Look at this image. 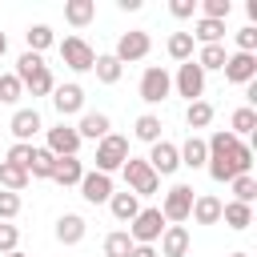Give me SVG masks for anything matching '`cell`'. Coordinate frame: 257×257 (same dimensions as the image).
Segmentation results:
<instances>
[{
	"instance_id": "1",
	"label": "cell",
	"mask_w": 257,
	"mask_h": 257,
	"mask_svg": "<svg viewBox=\"0 0 257 257\" xmlns=\"http://www.w3.org/2000/svg\"><path fill=\"white\" fill-rule=\"evenodd\" d=\"M205 149H209L205 169H209L213 181H233V177H241V173L253 169V149H249L245 141H237L229 128H217V133L205 141Z\"/></svg>"
},
{
	"instance_id": "2",
	"label": "cell",
	"mask_w": 257,
	"mask_h": 257,
	"mask_svg": "<svg viewBox=\"0 0 257 257\" xmlns=\"http://www.w3.org/2000/svg\"><path fill=\"white\" fill-rule=\"evenodd\" d=\"M16 80H20V88H28L32 96H52V88H56L44 56H36V52H24V56L16 60Z\"/></svg>"
},
{
	"instance_id": "3",
	"label": "cell",
	"mask_w": 257,
	"mask_h": 257,
	"mask_svg": "<svg viewBox=\"0 0 257 257\" xmlns=\"http://www.w3.org/2000/svg\"><path fill=\"white\" fill-rule=\"evenodd\" d=\"M120 173H124V185H128V193H137V197H153L157 189H161V177L149 169V161H141V157H128L124 165H120Z\"/></svg>"
},
{
	"instance_id": "4",
	"label": "cell",
	"mask_w": 257,
	"mask_h": 257,
	"mask_svg": "<svg viewBox=\"0 0 257 257\" xmlns=\"http://www.w3.org/2000/svg\"><path fill=\"white\" fill-rule=\"evenodd\" d=\"M124 161H128V137L108 133L104 141H96V173H108L112 177Z\"/></svg>"
},
{
	"instance_id": "5",
	"label": "cell",
	"mask_w": 257,
	"mask_h": 257,
	"mask_svg": "<svg viewBox=\"0 0 257 257\" xmlns=\"http://www.w3.org/2000/svg\"><path fill=\"white\" fill-rule=\"evenodd\" d=\"M165 217H161V209H141L133 221H128V237H133V245H153V241H161V233H165Z\"/></svg>"
},
{
	"instance_id": "6",
	"label": "cell",
	"mask_w": 257,
	"mask_h": 257,
	"mask_svg": "<svg viewBox=\"0 0 257 257\" xmlns=\"http://www.w3.org/2000/svg\"><path fill=\"white\" fill-rule=\"evenodd\" d=\"M169 92H173V76H169L161 64H149V68L141 72V100H145V104H161Z\"/></svg>"
},
{
	"instance_id": "7",
	"label": "cell",
	"mask_w": 257,
	"mask_h": 257,
	"mask_svg": "<svg viewBox=\"0 0 257 257\" xmlns=\"http://www.w3.org/2000/svg\"><path fill=\"white\" fill-rule=\"evenodd\" d=\"M189 209H193V185H173V189L165 193V201H161V217H165L169 225L189 221Z\"/></svg>"
},
{
	"instance_id": "8",
	"label": "cell",
	"mask_w": 257,
	"mask_h": 257,
	"mask_svg": "<svg viewBox=\"0 0 257 257\" xmlns=\"http://www.w3.org/2000/svg\"><path fill=\"white\" fill-rule=\"evenodd\" d=\"M60 60H64L72 72H88L92 60H96V52H92V44H88L84 36H64V40H60Z\"/></svg>"
},
{
	"instance_id": "9",
	"label": "cell",
	"mask_w": 257,
	"mask_h": 257,
	"mask_svg": "<svg viewBox=\"0 0 257 257\" xmlns=\"http://www.w3.org/2000/svg\"><path fill=\"white\" fill-rule=\"evenodd\" d=\"M149 48H153V40H149V32H141V28H133V32H124L120 40H116V60L120 64H133V60H145L149 56Z\"/></svg>"
},
{
	"instance_id": "10",
	"label": "cell",
	"mask_w": 257,
	"mask_h": 257,
	"mask_svg": "<svg viewBox=\"0 0 257 257\" xmlns=\"http://www.w3.org/2000/svg\"><path fill=\"white\" fill-rule=\"evenodd\" d=\"M173 88H177L181 96H189V104H193V100H201V92H205V72L197 68V60H185V64L177 68Z\"/></svg>"
},
{
	"instance_id": "11",
	"label": "cell",
	"mask_w": 257,
	"mask_h": 257,
	"mask_svg": "<svg viewBox=\"0 0 257 257\" xmlns=\"http://www.w3.org/2000/svg\"><path fill=\"white\" fill-rule=\"evenodd\" d=\"M80 197H84L88 205H104V201L112 197V177H108V173H96V169H84V177H80Z\"/></svg>"
},
{
	"instance_id": "12",
	"label": "cell",
	"mask_w": 257,
	"mask_h": 257,
	"mask_svg": "<svg viewBox=\"0 0 257 257\" xmlns=\"http://www.w3.org/2000/svg\"><path fill=\"white\" fill-rule=\"evenodd\" d=\"M52 157H76V149H80V137H76V124H56V128H48V145H44Z\"/></svg>"
},
{
	"instance_id": "13",
	"label": "cell",
	"mask_w": 257,
	"mask_h": 257,
	"mask_svg": "<svg viewBox=\"0 0 257 257\" xmlns=\"http://www.w3.org/2000/svg\"><path fill=\"white\" fill-rule=\"evenodd\" d=\"M145 161H149V169H153L157 177H169V173H177V169H181V153H177V145H173V141H157V145H153V153H149Z\"/></svg>"
},
{
	"instance_id": "14",
	"label": "cell",
	"mask_w": 257,
	"mask_h": 257,
	"mask_svg": "<svg viewBox=\"0 0 257 257\" xmlns=\"http://www.w3.org/2000/svg\"><path fill=\"white\" fill-rule=\"evenodd\" d=\"M225 80L229 84H249V80H257V56H249V52H233L229 60H225Z\"/></svg>"
},
{
	"instance_id": "15",
	"label": "cell",
	"mask_w": 257,
	"mask_h": 257,
	"mask_svg": "<svg viewBox=\"0 0 257 257\" xmlns=\"http://www.w3.org/2000/svg\"><path fill=\"white\" fill-rule=\"evenodd\" d=\"M52 108L60 112V120L72 116V112H80V108H84V88L72 84V80H68V84H56V88H52Z\"/></svg>"
},
{
	"instance_id": "16",
	"label": "cell",
	"mask_w": 257,
	"mask_h": 257,
	"mask_svg": "<svg viewBox=\"0 0 257 257\" xmlns=\"http://www.w3.org/2000/svg\"><path fill=\"white\" fill-rule=\"evenodd\" d=\"M8 128H12V137H16V141L32 145V137L40 133V112H36V108H16V112H12V120H8Z\"/></svg>"
},
{
	"instance_id": "17",
	"label": "cell",
	"mask_w": 257,
	"mask_h": 257,
	"mask_svg": "<svg viewBox=\"0 0 257 257\" xmlns=\"http://www.w3.org/2000/svg\"><path fill=\"white\" fill-rule=\"evenodd\" d=\"M221 205H225L221 197H213V193H197L189 217H193L197 225H217V221H221Z\"/></svg>"
},
{
	"instance_id": "18",
	"label": "cell",
	"mask_w": 257,
	"mask_h": 257,
	"mask_svg": "<svg viewBox=\"0 0 257 257\" xmlns=\"http://www.w3.org/2000/svg\"><path fill=\"white\" fill-rule=\"evenodd\" d=\"M108 133H112V120L104 112H80V124H76L80 141H104Z\"/></svg>"
},
{
	"instance_id": "19",
	"label": "cell",
	"mask_w": 257,
	"mask_h": 257,
	"mask_svg": "<svg viewBox=\"0 0 257 257\" xmlns=\"http://www.w3.org/2000/svg\"><path fill=\"white\" fill-rule=\"evenodd\" d=\"M185 253H189V229L185 225H165L157 257H185Z\"/></svg>"
},
{
	"instance_id": "20",
	"label": "cell",
	"mask_w": 257,
	"mask_h": 257,
	"mask_svg": "<svg viewBox=\"0 0 257 257\" xmlns=\"http://www.w3.org/2000/svg\"><path fill=\"white\" fill-rule=\"evenodd\" d=\"M84 229H88V225H84L80 213H64V217L56 221V241H60V245H80V241H84Z\"/></svg>"
},
{
	"instance_id": "21",
	"label": "cell",
	"mask_w": 257,
	"mask_h": 257,
	"mask_svg": "<svg viewBox=\"0 0 257 257\" xmlns=\"http://www.w3.org/2000/svg\"><path fill=\"white\" fill-rule=\"evenodd\" d=\"M177 153H181V165L185 169H205V161H209V149H205V137H189L185 145H177Z\"/></svg>"
},
{
	"instance_id": "22",
	"label": "cell",
	"mask_w": 257,
	"mask_h": 257,
	"mask_svg": "<svg viewBox=\"0 0 257 257\" xmlns=\"http://www.w3.org/2000/svg\"><path fill=\"white\" fill-rule=\"evenodd\" d=\"M80 177H84V165H80V157H56V169H52V181L56 185H80Z\"/></svg>"
},
{
	"instance_id": "23",
	"label": "cell",
	"mask_w": 257,
	"mask_h": 257,
	"mask_svg": "<svg viewBox=\"0 0 257 257\" xmlns=\"http://www.w3.org/2000/svg\"><path fill=\"white\" fill-rule=\"evenodd\" d=\"M108 209H112L116 221H133V217L141 213V197L128 193V189H124V193H112V197H108Z\"/></svg>"
},
{
	"instance_id": "24",
	"label": "cell",
	"mask_w": 257,
	"mask_h": 257,
	"mask_svg": "<svg viewBox=\"0 0 257 257\" xmlns=\"http://www.w3.org/2000/svg\"><path fill=\"white\" fill-rule=\"evenodd\" d=\"M221 221L229 225V229H249L253 225V205H241V201H229V205H221Z\"/></svg>"
},
{
	"instance_id": "25",
	"label": "cell",
	"mask_w": 257,
	"mask_h": 257,
	"mask_svg": "<svg viewBox=\"0 0 257 257\" xmlns=\"http://www.w3.org/2000/svg\"><path fill=\"white\" fill-rule=\"evenodd\" d=\"M92 16H96V0H68V4H64V20H68L72 28L92 24Z\"/></svg>"
},
{
	"instance_id": "26",
	"label": "cell",
	"mask_w": 257,
	"mask_h": 257,
	"mask_svg": "<svg viewBox=\"0 0 257 257\" xmlns=\"http://www.w3.org/2000/svg\"><path fill=\"white\" fill-rule=\"evenodd\" d=\"M92 72H96V80H100V84H116V80H120V72H124V64L108 52V56H96V60H92Z\"/></svg>"
},
{
	"instance_id": "27",
	"label": "cell",
	"mask_w": 257,
	"mask_h": 257,
	"mask_svg": "<svg viewBox=\"0 0 257 257\" xmlns=\"http://www.w3.org/2000/svg\"><path fill=\"white\" fill-rule=\"evenodd\" d=\"M161 128H165V124H161V116H157V112H145V116H137V124H133V137H137V141H149V145H157V141H161Z\"/></svg>"
},
{
	"instance_id": "28",
	"label": "cell",
	"mask_w": 257,
	"mask_h": 257,
	"mask_svg": "<svg viewBox=\"0 0 257 257\" xmlns=\"http://www.w3.org/2000/svg\"><path fill=\"white\" fill-rule=\"evenodd\" d=\"M189 36H193V40H201V44H221L225 24H221V20H205V16H201V20L193 24V32H189Z\"/></svg>"
},
{
	"instance_id": "29",
	"label": "cell",
	"mask_w": 257,
	"mask_h": 257,
	"mask_svg": "<svg viewBox=\"0 0 257 257\" xmlns=\"http://www.w3.org/2000/svg\"><path fill=\"white\" fill-rule=\"evenodd\" d=\"M225 60H229L225 44H201V52H197V68H201V72H209V68H225Z\"/></svg>"
},
{
	"instance_id": "30",
	"label": "cell",
	"mask_w": 257,
	"mask_h": 257,
	"mask_svg": "<svg viewBox=\"0 0 257 257\" xmlns=\"http://www.w3.org/2000/svg\"><path fill=\"white\" fill-rule=\"evenodd\" d=\"M213 116H217V112H213L209 100H193V104L185 108V124H189V128H209Z\"/></svg>"
},
{
	"instance_id": "31",
	"label": "cell",
	"mask_w": 257,
	"mask_h": 257,
	"mask_svg": "<svg viewBox=\"0 0 257 257\" xmlns=\"http://www.w3.org/2000/svg\"><path fill=\"white\" fill-rule=\"evenodd\" d=\"M229 124H233L229 133H233V137L241 141L245 133H253V128H257V108H249V104H241V108H233V116H229Z\"/></svg>"
},
{
	"instance_id": "32",
	"label": "cell",
	"mask_w": 257,
	"mask_h": 257,
	"mask_svg": "<svg viewBox=\"0 0 257 257\" xmlns=\"http://www.w3.org/2000/svg\"><path fill=\"white\" fill-rule=\"evenodd\" d=\"M24 40H28V52H36V56H40L44 48H52V44H56V36H52V28H48V24H32V28L24 32Z\"/></svg>"
},
{
	"instance_id": "33",
	"label": "cell",
	"mask_w": 257,
	"mask_h": 257,
	"mask_svg": "<svg viewBox=\"0 0 257 257\" xmlns=\"http://www.w3.org/2000/svg\"><path fill=\"white\" fill-rule=\"evenodd\" d=\"M52 169H56V157L48 149H32V161H28V177H44L52 181Z\"/></svg>"
},
{
	"instance_id": "34",
	"label": "cell",
	"mask_w": 257,
	"mask_h": 257,
	"mask_svg": "<svg viewBox=\"0 0 257 257\" xmlns=\"http://www.w3.org/2000/svg\"><path fill=\"white\" fill-rule=\"evenodd\" d=\"M128 253H133L128 229H112V233L104 237V257H128Z\"/></svg>"
},
{
	"instance_id": "35",
	"label": "cell",
	"mask_w": 257,
	"mask_h": 257,
	"mask_svg": "<svg viewBox=\"0 0 257 257\" xmlns=\"http://www.w3.org/2000/svg\"><path fill=\"white\" fill-rule=\"evenodd\" d=\"M193 44H197V40H193L189 32H173V36H169V56H173L177 64H185V60H193Z\"/></svg>"
},
{
	"instance_id": "36",
	"label": "cell",
	"mask_w": 257,
	"mask_h": 257,
	"mask_svg": "<svg viewBox=\"0 0 257 257\" xmlns=\"http://www.w3.org/2000/svg\"><path fill=\"white\" fill-rule=\"evenodd\" d=\"M229 185H233V201H241V205H253V201H257V181H253V173H241V177H233Z\"/></svg>"
},
{
	"instance_id": "37",
	"label": "cell",
	"mask_w": 257,
	"mask_h": 257,
	"mask_svg": "<svg viewBox=\"0 0 257 257\" xmlns=\"http://www.w3.org/2000/svg\"><path fill=\"white\" fill-rule=\"evenodd\" d=\"M0 185H4L8 193H20V189L28 185V173H24L20 165H8V161H0Z\"/></svg>"
},
{
	"instance_id": "38",
	"label": "cell",
	"mask_w": 257,
	"mask_h": 257,
	"mask_svg": "<svg viewBox=\"0 0 257 257\" xmlns=\"http://www.w3.org/2000/svg\"><path fill=\"white\" fill-rule=\"evenodd\" d=\"M197 8H201V16H205V20H221V24H225V20H229V12H233V4H229V0H201Z\"/></svg>"
},
{
	"instance_id": "39",
	"label": "cell",
	"mask_w": 257,
	"mask_h": 257,
	"mask_svg": "<svg viewBox=\"0 0 257 257\" xmlns=\"http://www.w3.org/2000/svg\"><path fill=\"white\" fill-rule=\"evenodd\" d=\"M20 92H24V88H20L16 72H4V76H0V104H16Z\"/></svg>"
},
{
	"instance_id": "40",
	"label": "cell",
	"mask_w": 257,
	"mask_h": 257,
	"mask_svg": "<svg viewBox=\"0 0 257 257\" xmlns=\"http://www.w3.org/2000/svg\"><path fill=\"white\" fill-rule=\"evenodd\" d=\"M32 149H36V145H24V141H16V145L8 149V165H20V169L28 173V161H32Z\"/></svg>"
},
{
	"instance_id": "41",
	"label": "cell",
	"mask_w": 257,
	"mask_h": 257,
	"mask_svg": "<svg viewBox=\"0 0 257 257\" xmlns=\"http://www.w3.org/2000/svg\"><path fill=\"white\" fill-rule=\"evenodd\" d=\"M20 213V193H8V189H0V221H12Z\"/></svg>"
},
{
	"instance_id": "42",
	"label": "cell",
	"mask_w": 257,
	"mask_h": 257,
	"mask_svg": "<svg viewBox=\"0 0 257 257\" xmlns=\"http://www.w3.org/2000/svg\"><path fill=\"white\" fill-rule=\"evenodd\" d=\"M16 245H20V229L0 221V253H16Z\"/></svg>"
},
{
	"instance_id": "43",
	"label": "cell",
	"mask_w": 257,
	"mask_h": 257,
	"mask_svg": "<svg viewBox=\"0 0 257 257\" xmlns=\"http://www.w3.org/2000/svg\"><path fill=\"white\" fill-rule=\"evenodd\" d=\"M237 52H249V56H257V28H253V24H245V28L237 32Z\"/></svg>"
},
{
	"instance_id": "44",
	"label": "cell",
	"mask_w": 257,
	"mask_h": 257,
	"mask_svg": "<svg viewBox=\"0 0 257 257\" xmlns=\"http://www.w3.org/2000/svg\"><path fill=\"white\" fill-rule=\"evenodd\" d=\"M169 12H173L177 20H189V16L197 12V0H173V4H169Z\"/></svg>"
},
{
	"instance_id": "45",
	"label": "cell",
	"mask_w": 257,
	"mask_h": 257,
	"mask_svg": "<svg viewBox=\"0 0 257 257\" xmlns=\"http://www.w3.org/2000/svg\"><path fill=\"white\" fill-rule=\"evenodd\" d=\"M128 257H157V249H153V245H133Z\"/></svg>"
},
{
	"instance_id": "46",
	"label": "cell",
	"mask_w": 257,
	"mask_h": 257,
	"mask_svg": "<svg viewBox=\"0 0 257 257\" xmlns=\"http://www.w3.org/2000/svg\"><path fill=\"white\" fill-rule=\"evenodd\" d=\"M116 8H120V12H137V8H141V0H116Z\"/></svg>"
},
{
	"instance_id": "47",
	"label": "cell",
	"mask_w": 257,
	"mask_h": 257,
	"mask_svg": "<svg viewBox=\"0 0 257 257\" xmlns=\"http://www.w3.org/2000/svg\"><path fill=\"white\" fill-rule=\"evenodd\" d=\"M4 52H8V36L0 32V56H4Z\"/></svg>"
},
{
	"instance_id": "48",
	"label": "cell",
	"mask_w": 257,
	"mask_h": 257,
	"mask_svg": "<svg viewBox=\"0 0 257 257\" xmlns=\"http://www.w3.org/2000/svg\"><path fill=\"white\" fill-rule=\"evenodd\" d=\"M4 257H28V253H20V249H16V253H4Z\"/></svg>"
},
{
	"instance_id": "49",
	"label": "cell",
	"mask_w": 257,
	"mask_h": 257,
	"mask_svg": "<svg viewBox=\"0 0 257 257\" xmlns=\"http://www.w3.org/2000/svg\"><path fill=\"white\" fill-rule=\"evenodd\" d=\"M229 257H249V253H229Z\"/></svg>"
}]
</instances>
